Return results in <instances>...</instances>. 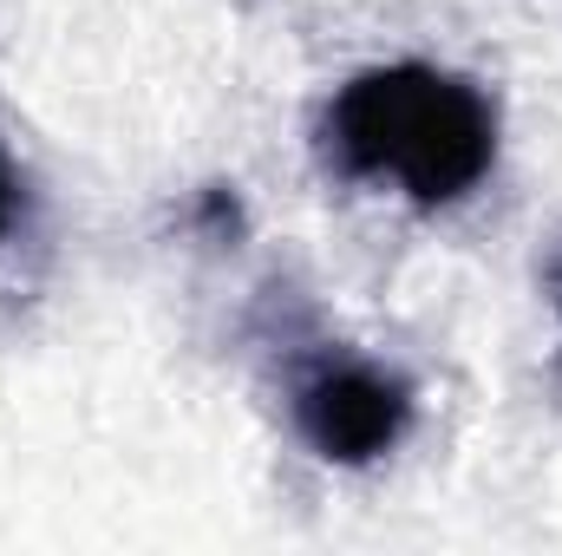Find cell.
Returning a JSON list of instances; mask_svg holds the SVG:
<instances>
[{
  "instance_id": "obj_3",
  "label": "cell",
  "mask_w": 562,
  "mask_h": 556,
  "mask_svg": "<svg viewBox=\"0 0 562 556\" xmlns=\"http://www.w3.org/2000/svg\"><path fill=\"white\" fill-rule=\"evenodd\" d=\"M20 216H26V184H20V164H13V151L0 144V243L20 230Z\"/></svg>"
},
{
  "instance_id": "obj_4",
  "label": "cell",
  "mask_w": 562,
  "mask_h": 556,
  "mask_svg": "<svg viewBox=\"0 0 562 556\" xmlns=\"http://www.w3.org/2000/svg\"><path fill=\"white\" fill-rule=\"evenodd\" d=\"M550 294H557V321H562V256L550 263Z\"/></svg>"
},
{
  "instance_id": "obj_2",
  "label": "cell",
  "mask_w": 562,
  "mask_h": 556,
  "mask_svg": "<svg viewBox=\"0 0 562 556\" xmlns=\"http://www.w3.org/2000/svg\"><path fill=\"white\" fill-rule=\"evenodd\" d=\"M288 413L314 458L373 465L413 432V387L367 354H327L294 380Z\"/></svg>"
},
{
  "instance_id": "obj_1",
  "label": "cell",
  "mask_w": 562,
  "mask_h": 556,
  "mask_svg": "<svg viewBox=\"0 0 562 556\" xmlns=\"http://www.w3.org/2000/svg\"><path fill=\"white\" fill-rule=\"evenodd\" d=\"M321 144L334 170L393 184L419 210H445L497 170V105L464 73L393 59L353 73L327 99Z\"/></svg>"
}]
</instances>
